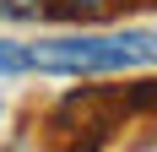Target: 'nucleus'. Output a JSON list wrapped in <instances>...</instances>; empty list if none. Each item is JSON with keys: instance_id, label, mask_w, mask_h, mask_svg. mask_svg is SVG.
<instances>
[{"instance_id": "2", "label": "nucleus", "mask_w": 157, "mask_h": 152, "mask_svg": "<svg viewBox=\"0 0 157 152\" xmlns=\"http://www.w3.org/2000/svg\"><path fill=\"white\" fill-rule=\"evenodd\" d=\"M49 0H0V22H44Z\"/></svg>"}, {"instance_id": "3", "label": "nucleus", "mask_w": 157, "mask_h": 152, "mask_svg": "<svg viewBox=\"0 0 157 152\" xmlns=\"http://www.w3.org/2000/svg\"><path fill=\"white\" fill-rule=\"evenodd\" d=\"M27 71H33L27 44H11V38H0V76H27Z\"/></svg>"}, {"instance_id": "1", "label": "nucleus", "mask_w": 157, "mask_h": 152, "mask_svg": "<svg viewBox=\"0 0 157 152\" xmlns=\"http://www.w3.org/2000/svg\"><path fill=\"white\" fill-rule=\"evenodd\" d=\"M27 54L44 76H114L157 65V33H65L27 44Z\"/></svg>"}, {"instance_id": "4", "label": "nucleus", "mask_w": 157, "mask_h": 152, "mask_svg": "<svg viewBox=\"0 0 157 152\" xmlns=\"http://www.w3.org/2000/svg\"><path fill=\"white\" fill-rule=\"evenodd\" d=\"M125 98H130V114H157V82H136Z\"/></svg>"}]
</instances>
